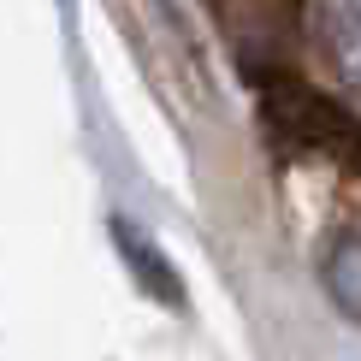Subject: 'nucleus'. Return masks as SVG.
<instances>
[{
    "instance_id": "nucleus-2",
    "label": "nucleus",
    "mask_w": 361,
    "mask_h": 361,
    "mask_svg": "<svg viewBox=\"0 0 361 361\" xmlns=\"http://www.w3.org/2000/svg\"><path fill=\"white\" fill-rule=\"evenodd\" d=\"M320 42L338 78L361 89V0H320Z\"/></svg>"
},
{
    "instance_id": "nucleus-1",
    "label": "nucleus",
    "mask_w": 361,
    "mask_h": 361,
    "mask_svg": "<svg viewBox=\"0 0 361 361\" xmlns=\"http://www.w3.org/2000/svg\"><path fill=\"white\" fill-rule=\"evenodd\" d=\"M267 125L284 148L338 160V166L361 172V118H350L338 101H326L320 89L296 78H267Z\"/></svg>"
},
{
    "instance_id": "nucleus-3",
    "label": "nucleus",
    "mask_w": 361,
    "mask_h": 361,
    "mask_svg": "<svg viewBox=\"0 0 361 361\" xmlns=\"http://www.w3.org/2000/svg\"><path fill=\"white\" fill-rule=\"evenodd\" d=\"M320 273H326L332 302H338L343 314H355V320H361V237H338V243L326 249Z\"/></svg>"
}]
</instances>
